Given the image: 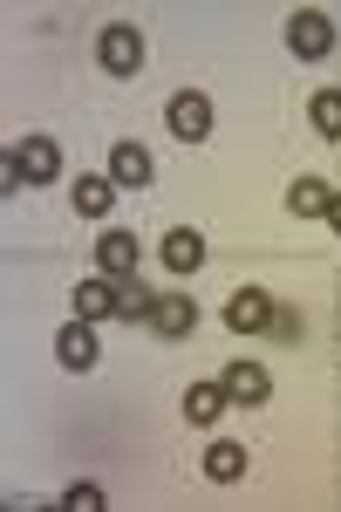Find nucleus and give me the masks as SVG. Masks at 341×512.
<instances>
[{"label":"nucleus","instance_id":"6e6552de","mask_svg":"<svg viewBox=\"0 0 341 512\" xmlns=\"http://www.w3.org/2000/svg\"><path fill=\"white\" fill-rule=\"evenodd\" d=\"M96 274L123 287V280L137 274V239H130V233H103V239H96Z\"/></svg>","mask_w":341,"mask_h":512},{"label":"nucleus","instance_id":"6ab92c4d","mask_svg":"<svg viewBox=\"0 0 341 512\" xmlns=\"http://www.w3.org/2000/svg\"><path fill=\"white\" fill-rule=\"evenodd\" d=\"M62 506H69V512H103V485H89V478H82V485L62 492Z\"/></svg>","mask_w":341,"mask_h":512},{"label":"nucleus","instance_id":"9d476101","mask_svg":"<svg viewBox=\"0 0 341 512\" xmlns=\"http://www.w3.org/2000/svg\"><path fill=\"white\" fill-rule=\"evenodd\" d=\"M55 355H62V369H96V321H69V328H62V335H55Z\"/></svg>","mask_w":341,"mask_h":512},{"label":"nucleus","instance_id":"20e7f679","mask_svg":"<svg viewBox=\"0 0 341 512\" xmlns=\"http://www.w3.org/2000/svg\"><path fill=\"white\" fill-rule=\"evenodd\" d=\"M287 48H294L301 62H328V48H335V21H328V14H314V7L294 14V21H287Z\"/></svg>","mask_w":341,"mask_h":512},{"label":"nucleus","instance_id":"9b49d317","mask_svg":"<svg viewBox=\"0 0 341 512\" xmlns=\"http://www.w3.org/2000/svg\"><path fill=\"white\" fill-rule=\"evenodd\" d=\"M157 253H164V267H171V274H198V267H205V233H191V226H171Z\"/></svg>","mask_w":341,"mask_h":512},{"label":"nucleus","instance_id":"423d86ee","mask_svg":"<svg viewBox=\"0 0 341 512\" xmlns=\"http://www.w3.org/2000/svg\"><path fill=\"white\" fill-rule=\"evenodd\" d=\"M103 178H110L116 192H137V185H151V151L123 137V144L110 151V164H103Z\"/></svg>","mask_w":341,"mask_h":512},{"label":"nucleus","instance_id":"ddd939ff","mask_svg":"<svg viewBox=\"0 0 341 512\" xmlns=\"http://www.w3.org/2000/svg\"><path fill=\"white\" fill-rule=\"evenodd\" d=\"M205 478L212 485H232V478H246V444H205Z\"/></svg>","mask_w":341,"mask_h":512},{"label":"nucleus","instance_id":"0eeeda50","mask_svg":"<svg viewBox=\"0 0 341 512\" xmlns=\"http://www.w3.org/2000/svg\"><path fill=\"white\" fill-rule=\"evenodd\" d=\"M219 383H226V403H246V410L273 396V376H266V362H232Z\"/></svg>","mask_w":341,"mask_h":512},{"label":"nucleus","instance_id":"1a4fd4ad","mask_svg":"<svg viewBox=\"0 0 341 512\" xmlns=\"http://www.w3.org/2000/svg\"><path fill=\"white\" fill-rule=\"evenodd\" d=\"M151 328L164 335V342H185L191 328H198V301H185V294H157V308H151Z\"/></svg>","mask_w":341,"mask_h":512},{"label":"nucleus","instance_id":"7ed1b4c3","mask_svg":"<svg viewBox=\"0 0 341 512\" xmlns=\"http://www.w3.org/2000/svg\"><path fill=\"white\" fill-rule=\"evenodd\" d=\"M164 123H171V137H178V144H205V137H212V96L178 89V96L164 103Z\"/></svg>","mask_w":341,"mask_h":512},{"label":"nucleus","instance_id":"4468645a","mask_svg":"<svg viewBox=\"0 0 341 512\" xmlns=\"http://www.w3.org/2000/svg\"><path fill=\"white\" fill-rule=\"evenodd\" d=\"M328 185H321V178H294V185H287V212H294V219H328Z\"/></svg>","mask_w":341,"mask_h":512},{"label":"nucleus","instance_id":"2eb2a0df","mask_svg":"<svg viewBox=\"0 0 341 512\" xmlns=\"http://www.w3.org/2000/svg\"><path fill=\"white\" fill-rule=\"evenodd\" d=\"M185 417L191 424H219V417H226V383H191L185 390Z\"/></svg>","mask_w":341,"mask_h":512},{"label":"nucleus","instance_id":"f3484780","mask_svg":"<svg viewBox=\"0 0 341 512\" xmlns=\"http://www.w3.org/2000/svg\"><path fill=\"white\" fill-rule=\"evenodd\" d=\"M110 205H116V185H110V178H76V212H82V219H103Z\"/></svg>","mask_w":341,"mask_h":512},{"label":"nucleus","instance_id":"39448f33","mask_svg":"<svg viewBox=\"0 0 341 512\" xmlns=\"http://www.w3.org/2000/svg\"><path fill=\"white\" fill-rule=\"evenodd\" d=\"M273 315H280V301H273L266 287H239V294L226 301V321L239 328V335H266V328H273Z\"/></svg>","mask_w":341,"mask_h":512},{"label":"nucleus","instance_id":"dca6fc26","mask_svg":"<svg viewBox=\"0 0 341 512\" xmlns=\"http://www.w3.org/2000/svg\"><path fill=\"white\" fill-rule=\"evenodd\" d=\"M307 117H314V130H321L328 144H341V89H314V96H307Z\"/></svg>","mask_w":341,"mask_h":512},{"label":"nucleus","instance_id":"a211bd4d","mask_svg":"<svg viewBox=\"0 0 341 512\" xmlns=\"http://www.w3.org/2000/svg\"><path fill=\"white\" fill-rule=\"evenodd\" d=\"M151 308H157L151 287H137V280H123V287H116V321H151Z\"/></svg>","mask_w":341,"mask_h":512},{"label":"nucleus","instance_id":"f257e3e1","mask_svg":"<svg viewBox=\"0 0 341 512\" xmlns=\"http://www.w3.org/2000/svg\"><path fill=\"white\" fill-rule=\"evenodd\" d=\"M62 178V144L55 137H21V144H7V158H0V185L14 192V185H55Z\"/></svg>","mask_w":341,"mask_h":512},{"label":"nucleus","instance_id":"f03ea898","mask_svg":"<svg viewBox=\"0 0 341 512\" xmlns=\"http://www.w3.org/2000/svg\"><path fill=\"white\" fill-rule=\"evenodd\" d=\"M96 62H103L110 76H137V69H144V35H137L130 21H110V28L96 35Z\"/></svg>","mask_w":341,"mask_h":512},{"label":"nucleus","instance_id":"f8f14e48","mask_svg":"<svg viewBox=\"0 0 341 512\" xmlns=\"http://www.w3.org/2000/svg\"><path fill=\"white\" fill-rule=\"evenodd\" d=\"M76 321H116V280H82L76 287Z\"/></svg>","mask_w":341,"mask_h":512},{"label":"nucleus","instance_id":"aec40b11","mask_svg":"<svg viewBox=\"0 0 341 512\" xmlns=\"http://www.w3.org/2000/svg\"><path fill=\"white\" fill-rule=\"evenodd\" d=\"M328 226H335V233H341V192L328 198Z\"/></svg>","mask_w":341,"mask_h":512}]
</instances>
